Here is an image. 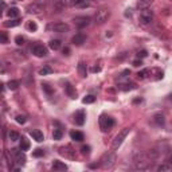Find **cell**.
I'll list each match as a JSON object with an SVG mask.
<instances>
[{"mask_svg":"<svg viewBox=\"0 0 172 172\" xmlns=\"http://www.w3.org/2000/svg\"><path fill=\"white\" fill-rule=\"evenodd\" d=\"M44 8H46V2H44V0H35V2L30 3V4L27 5L26 10L28 14L39 15V14L43 12Z\"/></svg>","mask_w":172,"mask_h":172,"instance_id":"cell-2","label":"cell"},{"mask_svg":"<svg viewBox=\"0 0 172 172\" xmlns=\"http://www.w3.org/2000/svg\"><path fill=\"white\" fill-rule=\"evenodd\" d=\"M94 101H96L94 96H86V97L82 99V102H83V104H93V102H94Z\"/></svg>","mask_w":172,"mask_h":172,"instance_id":"cell-32","label":"cell"},{"mask_svg":"<svg viewBox=\"0 0 172 172\" xmlns=\"http://www.w3.org/2000/svg\"><path fill=\"white\" fill-rule=\"evenodd\" d=\"M20 24V19H11V20H8V22H4V26L5 27H11V28H12V27H16V26H19Z\"/></svg>","mask_w":172,"mask_h":172,"instance_id":"cell-24","label":"cell"},{"mask_svg":"<svg viewBox=\"0 0 172 172\" xmlns=\"http://www.w3.org/2000/svg\"><path fill=\"white\" fill-rule=\"evenodd\" d=\"M24 151H18V149H12V153H14V156H15V159H16V163L18 164H20V165H23L26 163V156H24Z\"/></svg>","mask_w":172,"mask_h":172,"instance_id":"cell-12","label":"cell"},{"mask_svg":"<svg viewBox=\"0 0 172 172\" xmlns=\"http://www.w3.org/2000/svg\"><path fill=\"white\" fill-rule=\"evenodd\" d=\"M153 16H155V14L149 7L143 8V10H140V14H138V20H140L141 24H149V23H152Z\"/></svg>","mask_w":172,"mask_h":172,"instance_id":"cell-4","label":"cell"},{"mask_svg":"<svg viewBox=\"0 0 172 172\" xmlns=\"http://www.w3.org/2000/svg\"><path fill=\"white\" fill-rule=\"evenodd\" d=\"M20 85V82L19 81H16V80H12V81H10V82L7 83V86H8V89L10 90H16L18 87H19Z\"/></svg>","mask_w":172,"mask_h":172,"instance_id":"cell-25","label":"cell"},{"mask_svg":"<svg viewBox=\"0 0 172 172\" xmlns=\"http://www.w3.org/2000/svg\"><path fill=\"white\" fill-rule=\"evenodd\" d=\"M78 71H80L81 77H86V65L83 62L78 63Z\"/></svg>","mask_w":172,"mask_h":172,"instance_id":"cell-27","label":"cell"},{"mask_svg":"<svg viewBox=\"0 0 172 172\" xmlns=\"http://www.w3.org/2000/svg\"><path fill=\"white\" fill-rule=\"evenodd\" d=\"M53 170L54 171H66L67 170V165L65 164L63 161H59V160H54L53 163Z\"/></svg>","mask_w":172,"mask_h":172,"instance_id":"cell-16","label":"cell"},{"mask_svg":"<svg viewBox=\"0 0 172 172\" xmlns=\"http://www.w3.org/2000/svg\"><path fill=\"white\" fill-rule=\"evenodd\" d=\"M8 38H7V34L5 32H2V43H7Z\"/></svg>","mask_w":172,"mask_h":172,"instance_id":"cell-40","label":"cell"},{"mask_svg":"<svg viewBox=\"0 0 172 172\" xmlns=\"http://www.w3.org/2000/svg\"><path fill=\"white\" fill-rule=\"evenodd\" d=\"M30 135H31V137L34 138L35 141H38V143H42V141L44 140V136L42 133L41 131H38V129H34V131L30 132Z\"/></svg>","mask_w":172,"mask_h":172,"instance_id":"cell-15","label":"cell"},{"mask_svg":"<svg viewBox=\"0 0 172 172\" xmlns=\"http://www.w3.org/2000/svg\"><path fill=\"white\" fill-rule=\"evenodd\" d=\"M131 133V128H124L121 131L118 132V135L114 137L113 143H112V149L113 151H117L120 147H121V144L124 143V140L126 138V136Z\"/></svg>","mask_w":172,"mask_h":172,"instance_id":"cell-3","label":"cell"},{"mask_svg":"<svg viewBox=\"0 0 172 172\" xmlns=\"http://www.w3.org/2000/svg\"><path fill=\"white\" fill-rule=\"evenodd\" d=\"M147 74H148V70L138 71V73H137V78H138V80H144V78L147 77Z\"/></svg>","mask_w":172,"mask_h":172,"instance_id":"cell-36","label":"cell"},{"mask_svg":"<svg viewBox=\"0 0 172 172\" xmlns=\"http://www.w3.org/2000/svg\"><path fill=\"white\" fill-rule=\"evenodd\" d=\"M90 7V0H78L75 8H87Z\"/></svg>","mask_w":172,"mask_h":172,"instance_id":"cell-21","label":"cell"},{"mask_svg":"<svg viewBox=\"0 0 172 172\" xmlns=\"http://www.w3.org/2000/svg\"><path fill=\"white\" fill-rule=\"evenodd\" d=\"M172 170V165H167V164H160L159 167H157V171H165V172H168V171H171Z\"/></svg>","mask_w":172,"mask_h":172,"instance_id":"cell-31","label":"cell"},{"mask_svg":"<svg viewBox=\"0 0 172 172\" xmlns=\"http://www.w3.org/2000/svg\"><path fill=\"white\" fill-rule=\"evenodd\" d=\"M170 164L172 165V156H171V159H170Z\"/></svg>","mask_w":172,"mask_h":172,"instance_id":"cell-45","label":"cell"},{"mask_svg":"<svg viewBox=\"0 0 172 172\" xmlns=\"http://www.w3.org/2000/svg\"><path fill=\"white\" fill-rule=\"evenodd\" d=\"M7 15L11 18V19H16V18L19 16V10H18L16 7H10L7 11Z\"/></svg>","mask_w":172,"mask_h":172,"instance_id":"cell-18","label":"cell"},{"mask_svg":"<svg viewBox=\"0 0 172 172\" xmlns=\"http://www.w3.org/2000/svg\"><path fill=\"white\" fill-rule=\"evenodd\" d=\"M81 151H82V153H83V155H89V153H90V147H82V149H81Z\"/></svg>","mask_w":172,"mask_h":172,"instance_id":"cell-39","label":"cell"},{"mask_svg":"<svg viewBox=\"0 0 172 172\" xmlns=\"http://www.w3.org/2000/svg\"><path fill=\"white\" fill-rule=\"evenodd\" d=\"M90 22H92V19L89 16H77L73 19V23L77 28H85L90 24Z\"/></svg>","mask_w":172,"mask_h":172,"instance_id":"cell-8","label":"cell"},{"mask_svg":"<svg viewBox=\"0 0 172 172\" xmlns=\"http://www.w3.org/2000/svg\"><path fill=\"white\" fill-rule=\"evenodd\" d=\"M32 155H34L35 157H41V156H43V155H44V152H43V151H42V149H35Z\"/></svg>","mask_w":172,"mask_h":172,"instance_id":"cell-37","label":"cell"},{"mask_svg":"<svg viewBox=\"0 0 172 172\" xmlns=\"http://www.w3.org/2000/svg\"><path fill=\"white\" fill-rule=\"evenodd\" d=\"M156 122H157L159 125H160V124L163 125V124H164V117H163V116H156Z\"/></svg>","mask_w":172,"mask_h":172,"instance_id":"cell-38","label":"cell"},{"mask_svg":"<svg viewBox=\"0 0 172 172\" xmlns=\"http://www.w3.org/2000/svg\"><path fill=\"white\" fill-rule=\"evenodd\" d=\"M69 53H70L69 47H65V49H63V54H65V55H69Z\"/></svg>","mask_w":172,"mask_h":172,"instance_id":"cell-44","label":"cell"},{"mask_svg":"<svg viewBox=\"0 0 172 172\" xmlns=\"http://www.w3.org/2000/svg\"><path fill=\"white\" fill-rule=\"evenodd\" d=\"M78 0H61L62 5H66V7H75Z\"/></svg>","mask_w":172,"mask_h":172,"instance_id":"cell-30","label":"cell"},{"mask_svg":"<svg viewBox=\"0 0 172 172\" xmlns=\"http://www.w3.org/2000/svg\"><path fill=\"white\" fill-rule=\"evenodd\" d=\"M116 160H117L116 153H114V152H109V153H106V155L102 157V160H101L102 163H101V164H102V167H104V168H110V167H113V165H114Z\"/></svg>","mask_w":172,"mask_h":172,"instance_id":"cell-6","label":"cell"},{"mask_svg":"<svg viewBox=\"0 0 172 172\" xmlns=\"http://www.w3.org/2000/svg\"><path fill=\"white\" fill-rule=\"evenodd\" d=\"M65 89H66V93H67L69 96H70L71 98H75V96H77V93H75V90H74V87L70 85V83H66V86H65Z\"/></svg>","mask_w":172,"mask_h":172,"instance_id":"cell-23","label":"cell"},{"mask_svg":"<svg viewBox=\"0 0 172 172\" xmlns=\"http://www.w3.org/2000/svg\"><path fill=\"white\" fill-rule=\"evenodd\" d=\"M141 65H143V62L141 61H135L133 62V66H136V67H137V66H141Z\"/></svg>","mask_w":172,"mask_h":172,"instance_id":"cell-43","label":"cell"},{"mask_svg":"<svg viewBox=\"0 0 172 172\" xmlns=\"http://www.w3.org/2000/svg\"><path fill=\"white\" fill-rule=\"evenodd\" d=\"M110 18V10L109 8H99L94 15V22L97 24H104Z\"/></svg>","mask_w":172,"mask_h":172,"instance_id":"cell-5","label":"cell"},{"mask_svg":"<svg viewBox=\"0 0 172 172\" xmlns=\"http://www.w3.org/2000/svg\"><path fill=\"white\" fill-rule=\"evenodd\" d=\"M50 30L53 32H59V34H62V32H69V30H70V27H69L67 23H55V24H51L50 26Z\"/></svg>","mask_w":172,"mask_h":172,"instance_id":"cell-10","label":"cell"},{"mask_svg":"<svg viewBox=\"0 0 172 172\" xmlns=\"http://www.w3.org/2000/svg\"><path fill=\"white\" fill-rule=\"evenodd\" d=\"M137 57H138V58H140V57H141V58H144V57H147V51H145V50H143V51H138Z\"/></svg>","mask_w":172,"mask_h":172,"instance_id":"cell-42","label":"cell"},{"mask_svg":"<svg viewBox=\"0 0 172 172\" xmlns=\"http://www.w3.org/2000/svg\"><path fill=\"white\" fill-rule=\"evenodd\" d=\"M42 86H43V89L46 90V92L49 93V94H51V93H53V90L50 89V87H49V85H47V83H43V85H42Z\"/></svg>","mask_w":172,"mask_h":172,"instance_id":"cell-41","label":"cell"},{"mask_svg":"<svg viewBox=\"0 0 172 172\" xmlns=\"http://www.w3.org/2000/svg\"><path fill=\"white\" fill-rule=\"evenodd\" d=\"M31 53L34 54L37 58H44V57H47L49 51H47V49L43 44H35L34 47H31Z\"/></svg>","mask_w":172,"mask_h":172,"instance_id":"cell-7","label":"cell"},{"mask_svg":"<svg viewBox=\"0 0 172 172\" xmlns=\"http://www.w3.org/2000/svg\"><path fill=\"white\" fill-rule=\"evenodd\" d=\"M49 47L51 50H54V51L59 50V49H61V41H58V39H53V41H50Z\"/></svg>","mask_w":172,"mask_h":172,"instance_id":"cell-20","label":"cell"},{"mask_svg":"<svg viewBox=\"0 0 172 172\" xmlns=\"http://www.w3.org/2000/svg\"><path fill=\"white\" fill-rule=\"evenodd\" d=\"M53 73V69L50 67V66H43V67L39 70V75H49Z\"/></svg>","mask_w":172,"mask_h":172,"instance_id":"cell-26","label":"cell"},{"mask_svg":"<svg viewBox=\"0 0 172 172\" xmlns=\"http://www.w3.org/2000/svg\"><path fill=\"white\" fill-rule=\"evenodd\" d=\"M15 43H16L18 46H23V44H24V38L20 37V35L19 37H16L15 38Z\"/></svg>","mask_w":172,"mask_h":172,"instance_id":"cell-34","label":"cell"},{"mask_svg":"<svg viewBox=\"0 0 172 172\" xmlns=\"http://www.w3.org/2000/svg\"><path fill=\"white\" fill-rule=\"evenodd\" d=\"M27 121L26 116H22V114H19V116H16V122L18 124H24Z\"/></svg>","mask_w":172,"mask_h":172,"instance_id":"cell-35","label":"cell"},{"mask_svg":"<svg viewBox=\"0 0 172 172\" xmlns=\"http://www.w3.org/2000/svg\"><path fill=\"white\" fill-rule=\"evenodd\" d=\"M152 3H153V0H137V7L140 10H143V8H148Z\"/></svg>","mask_w":172,"mask_h":172,"instance_id":"cell-19","label":"cell"},{"mask_svg":"<svg viewBox=\"0 0 172 172\" xmlns=\"http://www.w3.org/2000/svg\"><path fill=\"white\" fill-rule=\"evenodd\" d=\"M149 157L147 155H144L143 152H136L135 156H133V164L136 167V170H147L149 167Z\"/></svg>","mask_w":172,"mask_h":172,"instance_id":"cell-1","label":"cell"},{"mask_svg":"<svg viewBox=\"0 0 172 172\" xmlns=\"http://www.w3.org/2000/svg\"><path fill=\"white\" fill-rule=\"evenodd\" d=\"M86 41V37L83 34H75L73 38H71V42H73V44L75 46H81V44H83Z\"/></svg>","mask_w":172,"mask_h":172,"instance_id":"cell-13","label":"cell"},{"mask_svg":"<svg viewBox=\"0 0 172 172\" xmlns=\"http://www.w3.org/2000/svg\"><path fill=\"white\" fill-rule=\"evenodd\" d=\"M59 153L65 156L66 159H74L75 157V151H73L70 147H62L59 148Z\"/></svg>","mask_w":172,"mask_h":172,"instance_id":"cell-11","label":"cell"},{"mask_svg":"<svg viewBox=\"0 0 172 172\" xmlns=\"http://www.w3.org/2000/svg\"><path fill=\"white\" fill-rule=\"evenodd\" d=\"M27 28H28L30 31H37L38 26H37V23H35V22H28V23H27Z\"/></svg>","mask_w":172,"mask_h":172,"instance_id":"cell-33","label":"cell"},{"mask_svg":"<svg viewBox=\"0 0 172 172\" xmlns=\"http://www.w3.org/2000/svg\"><path fill=\"white\" fill-rule=\"evenodd\" d=\"M171 2H172V0H171Z\"/></svg>","mask_w":172,"mask_h":172,"instance_id":"cell-48","label":"cell"},{"mask_svg":"<svg viewBox=\"0 0 172 172\" xmlns=\"http://www.w3.org/2000/svg\"><path fill=\"white\" fill-rule=\"evenodd\" d=\"M62 136H63V132L61 131V129H54V132H53V138L54 140H61L62 138Z\"/></svg>","mask_w":172,"mask_h":172,"instance_id":"cell-29","label":"cell"},{"mask_svg":"<svg viewBox=\"0 0 172 172\" xmlns=\"http://www.w3.org/2000/svg\"><path fill=\"white\" fill-rule=\"evenodd\" d=\"M8 137H10L11 141H18V140H20V135L18 133V132H15V131H10V133H8Z\"/></svg>","mask_w":172,"mask_h":172,"instance_id":"cell-28","label":"cell"},{"mask_svg":"<svg viewBox=\"0 0 172 172\" xmlns=\"http://www.w3.org/2000/svg\"><path fill=\"white\" fill-rule=\"evenodd\" d=\"M90 2H92V0H90Z\"/></svg>","mask_w":172,"mask_h":172,"instance_id":"cell-47","label":"cell"},{"mask_svg":"<svg viewBox=\"0 0 172 172\" xmlns=\"http://www.w3.org/2000/svg\"><path fill=\"white\" fill-rule=\"evenodd\" d=\"M20 149L22 151H28L30 149V141L26 137L20 138Z\"/></svg>","mask_w":172,"mask_h":172,"instance_id":"cell-22","label":"cell"},{"mask_svg":"<svg viewBox=\"0 0 172 172\" xmlns=\"http://www.w3.org/2000/svg\"><path fill=\"white\" fill-rule=\"evenodd\" d=\"M19 2H22V0H19Z\"/></svg>","mask_w":172,"mask_h":172,"instance_id":"cell-46","label":"cell"},{"mask_svg":"<svg viewBox=\"0 0 172 172\" xmlns=\"http://www.w3.org/2000/svg\"><path fill=\"white\" fill-rule=\"evenodd\" d=\"M85 118H86L85 112H82V110L78 112L74 116V121H75V124H78V125H83V124H85Z\"/></svg>","mask_w":172,"mask_h":172,"instance_id":"cell-17","label":"cell"},{"mask_svg":"<svg viewBox=\"0 0 172 172\" xmlns=\"http://www.w3.org/2000/svg\"><path fill=\"white\" fill-rule=\"evenodd\" d=\"M70 137H71V140L77 141V143H81V141L85 140V136H83V133H82V132H80V131L70 132Z\"/></svg>","mask_w":172,"mask_h":172,"instance_id":"cell-14","label":"cell"},{"mask_svg":"<svg viewBox=\"0 0 172 172\" xmlns=\"http://www.w3.org/2000/svg\"><path fill=\"white\" fill-rule=\"evenodd\" d=\"M99 125H101L102 131L106 132L114 125V120L110 118V117H106V116H101V118H99Z\"/></svg>","mask_w":172,"mask_h":172,"instance_id":"cell-9","label":"cell"}]
</instances>
